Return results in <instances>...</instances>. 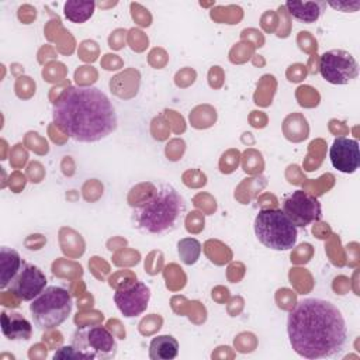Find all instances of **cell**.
<instances>
[{"label":"cell","mask_w":360,"mask_h":360,"mask_svg":"<svg viewBox=\"0 0 360 360\" xmlns=\"http://www.w3.org/2000/svg\"><path fill=\"white\" fill-rule=\"evenodd\" d=\"M292 350L305 359H326L343 352L347 325L342 311L328 300H300L287 316Z\"/></svg>","instance_id":"6da1fadb"},{"label":"cell","mask_w":360,"mask_h":360,"mask_svg":"<svg viewBox=\"0 0 360 360\" xmlns=\"http://www.w3.org/2000/svg\"><path fill=\"white\" fill-rule=\"evenodd\" d=\"M55 125L77 142H97L117 128V112L100 89L94 86H70L52 105Z\"/></svg>","instance_id":"7a4b0ae2"},{"label":"cell","mask_w":360,"mask_h":360,"mask_svg":"<svg viewBox=\"0 0 360 360\" xmlns=\"http://www.w3.org/2000/svg\"><path fill=\"white\" fill-rule=\"evenodd\" d=\"M184 212L183 195L172 184H162L146 200L134 207L131 221L142 232L163 235L177 228Z\"/></svg>","instance_id":"3957f363"},{"label":"cell","mask_w":360,"mask_h":360,"mask_svg":"<svg viewBox=\"0 0 360 360\" xmlns=\"http://www.w3.org/2000/svg\"><path fill=\"white\" fill-rule=\"evenodd\" d=\"M253 229L257 240L271 250H290L297 243V226L278 208L260 210L255 217Z\"/></svg>","instance_id":"277c9868"},{"label":"cell","mask_w":360,"mask_h":360,"mask_svg":"<svg viewBox=\"0 0 360 360\" xmlns=\"http://www.w3.org/2000/svg\"><path fill=\"white\" fill-rule=\"evenodd\" d=\"M72 308L70 292L63 287L49 285L31 301L30 314L39 329L49 330L60 326L69 318Z\"/></svg>","instance_id":"5b68a950"},{"label":"cell","mask_w":360,"mask_h":360,"mask_svg":"<svg viewBox=\"0 0 360 360\" xmlns=\"http://www.w3.org/2000/svg\"><path fill=\"white\" fill-rule=\"evenodd\" d=\"M72 346L82 359H112L117 354V340L112 333L101 325L84 326L75 332Z\"/></svg>","instance_id":"8992f818"},{"label":"cell","mask_w":360,"mask_h":360,"mask_svg":"<svg viewBox=\"0 0 360 360\" xmlns=\"http://www.w3.org/2000/svg\"><path fill=\"white\" fill-rule=\"evenodd\" d=\"M319 73L330 84H349L359 76L354 56L345 49H330L319 58Z\"/></svg>","instance_id":"52a82bcc"},{"label":"cell","mask_w":360,"mask_h":360,"mask_svg":"<svg viewBox=\"0 0 360 360\" xmlns=\"http://www.w3.org/2000/svg\"><path fill=\"white\" fill-rule=\"evenodd\" d=\"M283 212L295 226H308L322 217V207L318 198L304 190H295L285 197Z\"/></svg>","instance_id":"ba28073f"},{"label":"cell","mask_w":360,"mask_h":360,"mask_svg":"<svg viewBox=\"0 0 360 360\" xmlns=\"http://www.w3.org/2000/svg\"><path fill=\"white\" fill-rule=\"evenodd\" d=\"M7 288L21 301H32L46 288V276L38 266L24 262Z\"/></svg>","instance_id":"9c48e42d"},{"label":"cell","mask_w":360,"mask_h":360,"mask_svg":"<svg viewBox=\"0 0 360 360\" xmlns=\"http://www.w3.org/2000/svg\"><path fill=\"white\" fill-rule=\"evenodd\" d=\"M149 300L150 288L142 281H135L122 287L114 294V302L125 318H134L143 314L148 308Z\"/></svg>","instance_id":"30bf717a"},{"label":"cell","mask_w":360,"mask_h":360,"mask_svg":"<svg viewBox=\"0 0 360 360\" xmlns=\"http://www.w3.org/2000/svg\"><path fill=\"white\" fill-rule=\"evenodd\" d=\"M329 158L336 170L347 174L354 173L360 166L359 142L346 136L335 138L329 149Z\"/></svg>","instance_id":"8fae6325"},{"label":"cell","mask_w":360,"mask_h":360,"mask_svg":"<svg viewBox=\"0 0 360 360\" xmlns=\"http://www.w3.org/2000/svg\"><path fill=\"white\" fill-rule=\"evenodd\" d=\"M1 332L8 340H28L32 335L31 322L18 312H1Z\"/></svg>","instance_id":"7c38bea8"},{"label":"cell","mask_w":360,"mask_h":360,"mask_svg":"<svg viewBox=\"0 0 360 360\" xmlns=\"http://www.w3.org/2000/svg\"><path fill=\"white\" fill-rule=\"evenodd\" d=\"M290 15L301 22H315L326 8V1H287Z\"/></svg>","instance_id":"4fadbf2b"},{"label":"cell","mask_w":360,"mask_h":360,"mask_svg":"<svg viewBox=\"0 0 360 360\" xmlns=\"http://www.w3.org/2000/svg\"><path fill=\"white\" fill-rule=\"evenodd\" d=\"M24 260L20 257L18 252L8 248L1 246L0 249V287L1 290H6L11 280L15 277V274L20 271Z\"/></svg>","instance_id":"5bb4252c"},{"label":"cell","mask_w":360,"mask_h":360,"mask_svg":"<svg viewBox=\"0 0 360 360\" xmlns=\"http://www.w3.org/2000/svg\"><path fill=\"white\" fill-rule=\"evenodd\" d=\"M179 354V342L172 335L155 336L149 343V357L152 360H172Z\"/></svg>","instance_id":"9a60e30c"},{"label":"cell","mask_w":360,"mask_h":360,"mask_svg":"<svg viewBox=\"0 0 360 360\" xmlns=\"http://www.w3.org/2000/svg\"><path fill=\"white\" fill-rule=\"evenodd\" d=\"M94 7H96L94 1L69 0L63 4V14L69 21L75 24H82V22H86L93 15Z\"/></svg>","instance_id":"2e32d148"},{"label":"cell","mask_w":360,"mask_h":360,"mask_svg":"<svg viewBox=\"0 0 360 360\" xmlns=\"http://www.w3.org/2000/svg\"><path fill=\"white\" fill-rule=\"evenodd\" d=\"M177 252L183 263L194 264L201 255V245L194 238H184L177 243Z\"/></svg>","instance_id":"e0dca14e"},{"label":"cell","mask_w":360,"mask_h":360,"mask_svg":"<svg viewBox=\"0 0 360 360\" xmlns=\"http://www.w3.org/2000/svg\"><path fill=\"white\" fill-rule=\"evenodd\" d=\"M53 359H82L79 352L70 345V346H62L55 354Z\"/></svg>","instance_id":"ac0fdd59"}]
</instances>
